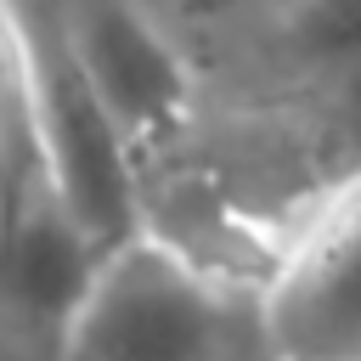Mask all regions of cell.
Instances as JSON below:
<instances>
[{
	"instance_id": "6da1fadb",
	"label": "cell",
	"mask_w": 361,
	"mask_h": 361,
	"mask_svg": "<svg viewBox=\"0 0 361 361\" xmlns=\"http://www.w3.org/2000/svg\"><path fill=\"white\" fill-rule=\"evenodd\" d=\"M6 23L23 51L51 197L79 226V237L107 259L141 237V203H135V169H130L135 147L124 141V130L90 90L85 68L73 62L56 0H6Z\"/></svg>"
},
{
	"instance_id": "7a4b0ae2",
	"label": "cell",
	"mask_w": 361,
	"mask_h": 361,
	"mask_svg": "<svg viewBox=\"0 0 361 361\" xmlns=\"http://www.w3.org/2000/svg\"><path fill=\"white\" fill-rule=\"evenodd\" d=\"M226 344V288L180 248L135 237L102 259L56 361H220Z\"/></svg>"
},
{
	"instance_id": "3957f363",
	"label": "cell",
	"mask_w": 361,
	"mask_h": 361,
	"mask_svg": "<svg viewBox=\"0 0 361 361\" xmlns=\"http://www.w3.org/2000/svg\"><path fill=\"white\" fill-rule=\"evenodd\" d=\"M259 333L271 361H361V175L271 271Z\"/></svg>"
},
{
	"instance_id": "277c9868",
	"label": "cell",
	"mask_w": 361,
	"mask_h": 361,
	"mask_svg": "<svg viewBox=\"0 0 361 361\" xmlns=\"http://www.w3.org/2000/svg\"><path fill=\"white\" fill-rule=\"evenodd\" d=\"M56 17L73 62L85 68L90 90L102 96L130 147L158 141L180 124L186 73L164 34L130 0H56Z\"/></svg>"
},
{
	"instance_id": "5b68a950",
	"label": "cell",
	"mask_w": 361,
	"mask_h": 361,
	"mask_svg": "<svg viewBox=\"0 0 361 361\" xmlns=\"http://www.w3.org/2000/svg\"><path fill=\"white\" fill-rule=\"evenodd\" d=\"M102 271V254L79 237V226L62 214L56 197L28 209L17 226L0 231V299L45 338H68L90 282Z\"/></svg>"
},
{
	"instance_id": "8992f818",
	"label": "cell",
	"mask_w": 361,
	"mask_h": 361,
	"mask_svg": "<svg viewBox=\"0 0 361 361\" xmlns=\"http://www.w3.org/2000/svg\"><path fill=\"white\" fill-rule=\"evenodd\" d=\"M293 34L316 62L361 68V0H299Z\"/></svg>"
},
{
	"instance_id": "52a82bcc",
	"label": "cell",
	"mask_w": 361,
	"mask_h": 361,
	"mask_svg": "<svg viewBox=\"0 0 361 361\" xmlns=\"http://www.w3.org/2000/svg\"><path fill=\"white\" fill-rule=\"evenodd\" d=\"M282 6H288V11H293V6H299V0H282Z\"/></svg>"
}]
</instances>
